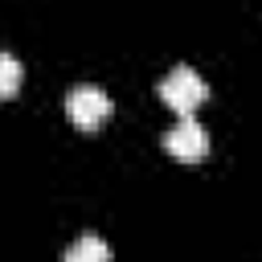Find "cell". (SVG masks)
Instances as JSON below:
<instances>
[{"mask_svg": "<svg viewBox=\"0 0 262 262\" xmlns=\"http://www.w3.org/2000/svg\"><path fill=\"white\" fill-rule=\"evenodd\" d=\"M61 262H111V246H106L102 237L86 233V237H78V242L66 250V258H61Z\"/></svg>", "mask_w": 262, "mask_h": 262, "instance_id": "obj_4", "label": "cell"}, {"mask_svg": "<svg viewBox=\"0 0 262 262\" xmlns=\"http://www.w3.org/2000/svg\"><path fill=\"white\" fill-rule=\"evenodd\" d=\"M160 98H164V106H172L176 115H196V106L209 98V82H205L196 70L176 66V70L160 82Z\"/></svg>", "mask_w": 262, "mask_h": 262, "instance_id": "obj_1", "label": "cell"}, {"mask_svg": "<svg viewBox=\"0 0 262 262\" xmlns=\"http://www.w3.org/2000/svg\"><path fill=\"white\" fill-rule=\"evenodd\" d=\"M66 115H70V123L78 131H98L111 119V98L98 86H74L66 94Z\"/></svg>", "mask_w": 262, "mask_h": 262, "instance_id": "obj_2", "label": "cell"}, {"mask_svg": "<svg viewBox=\"0 0 262 262\" xmlns=\"http://www.w3.org/2000/svg\"><path fill=\"white\" fill-rule=\"evenodd\" d=\"M164 147H168V156H176V160H184V164H196V160H205V151H209V131H205L192 115H180V119L168 127Z\"/></svg>", "mask_w": 262, "mask_h": 262, "instance_id": "obj_3", "label": "cell"}, {"mask_svg": "<svg viewBox=\"0 0 262 262\" xmlns=\"http://www.w3.org/2000/svg\"><path fill=\"white\" fill-rule=\"evenodd\" d=\"M20 82H25L20 61H16L12 53H0V102H4V98H12V94L20 90Z\"/></svg>", "mask_w": 262, "mask_h": 262, "instance_id": "obj_5", "label": "cell"}]
</instances>
